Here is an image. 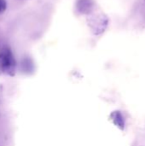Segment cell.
<instances>
[{
    "mask_svg": "<svg viewBox=\"0 0 145 146\" xmlns=\"http://www.w3.org/2000/svg\"><path fill=\"white\" fill-rule=\"evenodd\" d=\"M88 25L91 32L95 35L103 33L109 25V19L103 13H97L90 15L88 19Z\"/></svg>",
    "mask_w": 145,
    "mask_h": 146,
    "instance_id": "cell-1",
    "label": "cell"
},
{
    "mask_svg": "<svg viewBox=\"0 0 145 146\" xmlns=\"http://www.w3.org/2000/svg\"><path fill=\"white\" fill-rule=\"evenodd\" d=\"M75 8L80 15H90L95 10L96 3L94 0H77Z\"/></svg>",
    "mask_w": 145,
    "mask_h": 146,
    "instance_id": "cell-2",
    "label": "cell"
},
{
    "mask_svg": "<svg viewBox=\"0 0 145 146\" xmlns=\"http://www.w3.org/2000/svg\"><path fill=\"white\" fill-rule=\"evenodd\" d=\"M8 7V3L6 0H0V15L3 14Z\"/></svg>",
    "mask_w": 145,
    "mask_h": 146,
    "instance_id": "cell-3",
    "label": "cell"
}]
</instances>
